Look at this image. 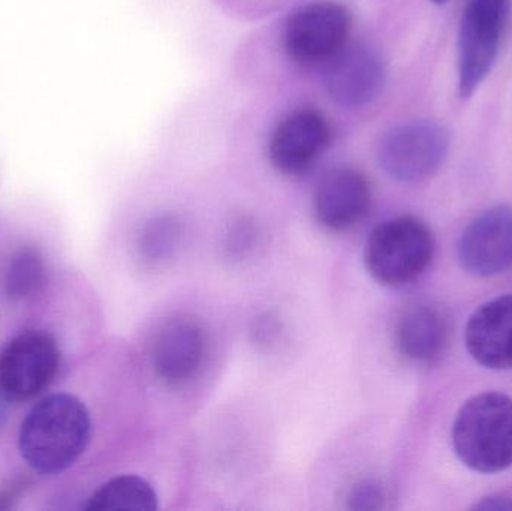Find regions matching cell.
<instances>
[{
    "label": "cell",
    "instance_id": "cell-1",
    "mask_svg": "<svg viewBox=\"0 0 512 511\" xmlns=\"http://www.w3.org/2000/svg\"><path fill=\"white\" fill-rule=\"evenodd\" d=\"M90 414L68 393L39 401L21 423L18 449L35 473L56 476L71 468L89 446Z\"/></svg>",
    "mask_w": 512,
    "mask_h": 511
},
{
    "label": "cell",
    "instance_id": "cell-2",
    "mask_svg": "<svg viewBox=\"0 0 512 511\" xmlns=\"http://www.w3.org/2000/svg\"><path fill=\"white\" fill-rule=\"evenodd\" d=\"M457 458L481 474L512 467V399L487 392L463 404L453 425Z\"/></svg>",
    "mask_w": 512,
    "mask_h": 511
},
{
    "label": "cell",
    "instance_id": "cell-3",
    "mask_svg": "<svg viewBox=\"0 0 512 511\" xmlns=\"http://www.w3.org/2000/svg\"><path fill=\"white\" fill-rule=\"evenodd\" d=\"M432 230L415 216H397L375 228L367 240L364 263L372 278L400 287L420 278L435 255Z\"/></svg>",
    "mask_w": 512,
    "mask_h": 511
},
{
    "label": "cell",
    "instance_id": "cell-4",
    "mask_svg": "<svg viewBox=\"0 0 512 511\" xmlns=\"http://www.w3.org/2000/svg\"><path fill=\"white\" fill-rule=\"evenodd\" d=\"M351 11L331 0L295 9L283 29V48L289 59L303 66L327 65L349 44Z\"/></svg>",
    "mask_w": 512,
    "mask_h": 511
},
{
    "label": "cell",
    "instance_id": "cell-5",
    "mask_svg": "<svg viewBox=\"0 0 512 511\" xmlns=\"http://www.w3.org/2000/svg\"><path fill=\"white\" fill-rule=\"evenodd\" d=\"M511 0H468L459 27V89L474 95L498 57Z\"/></svg>",
    "mask_w": 512,
    "mask_h": 511
},
{
    "label": "cell",
    "instance_id": "cell-6",
    "mask_svg": "<svg viewBox=\"0 0 512 511\" xmlns=\"http://www.w3.org/2000/svg\"><path fill=\"white\" fill-rule=\"evenodd\" d=\"M450 135L433 120H415L391 129L378 149L382 170L397 182H421L447 159Z\"/></svg>",
    "mask_w": 512,
    "mask_h": 511
},
{
    "label": "cell",
    "instance_id": "cell-7",
    "mask_svg": "<svg viewBox=\"0 0 512 511\" xmlns=\"http://www.w3.org/2000/svg\"><path fill=\"white\" fill-rule=\"evenodd\" d=\"M59 365V347L50 333H21L0 353V396L14 404L32 401L50 386Z\"/></svg>",
    "mask_w": 512,
    "mask_h": 511
},
{
    "label": "cell",
    "instance_id": "cell-8",
    "mask_svg": "<svg viewBox=\"0 0 512 511\" xmlns=\"http://www.w3.org/2000/svg\"><path fill=\"white\" fill-rule=\"evenodd\" d=\"M333 140L330 120L318 108H298L274 129L268 159L277 173L300 177L319 161Z\"/></svg>",
    "mask_w": 512,
    "mask_h": 511
},
{
    "label": "cell",
    "instance_id": "cell-9",
    "mask_svg": "<svg viewBox=\"0 0 512 511\" xmlns=\"http://www.w3.org/2000/svg\"><path fill=\"white\" fill-rule=\"evenodd\" d=\"M372 186L357 168L337 167L325 173L313 194L316 222L328 233L357 227L372 207Z\"/></svg>",
    "mask_w": 512,
    "mask_h": 511
},
{
    "label": "cell",
    "instance_id": "cell-10",
    "mask_svg": "<svg viewBox=\"0 0 512 511\" xmlns=\"http://www.w3.org/2000/svg\"><path fill=\"white\" fill-rule=\"evenodd\" d=\"M324 68L325 89L342 107H366L384 89V59L370 45L348 44Z\"/></svg>",
    "mask_w": 512,
    "mask_h": 511
},
{
    "label": "cell",
    "instance_id": "cell-11",
    "mask_svg": "<svg viewBox=\"0 0 512 511\" xmlns=\"http://www.w3.org/2000/svg\"><path fill=\"white\" fill-rule=\"evenodd\" d=\"M463 270L477 278L501 275L512 267V209L496 206L471 222L459 243Z\"/></svg>",
    "mask_w": 512,
    "mask_h": 511
},
{
    "label": "cell",
    "instance_id": "cell-12",
    "mask_svg": "<svg viewBox=\"0 0 512 511\" xmlns=\"http://www.w3.org/2000/svg\"><path fill=\"white\" fill-rule=\"evenodd\" d=\"M206 351V330L200 321L191 317L171 318L156 335L153 371L165 386H185L200 371Z\"/></svg>",
    "mask_w": 512,
    "mask_h": 511
},
{
    "label": "cell",
    "instance_id": "cell-13",
    "mask_svg": "<svg viewBox=\"0 0 512 511\" xmlns=\"http://www.w3.org/2000/svg\"><path fill=\"white\" fill-rule=\"evenodd\" d=\"M465 339L472 359L484 368H512V294L481 305L469 318Z\"/></svg>",
    "mask_w": 512,
    "mask_h": 511
},
{
    "label": "cell",
    "instance_id": "cell-14",
    "mask_svg": "<svg viewBox=\"0 0 512 511\" xmlns=\"http://www.w3.org/2000/svg\"><path fill=\"white\" fill-rule=\"evenodd\" d=\"M394 339L403 357L412 362L429 363L438 359L447 348L450 326L435 306L414 305L397 320Z\"/></svg>",
    "mask_w": 512,
    "mask_h": 511
},
{
    "label": "cell",
    "instance_id": "cell-15",
    "mask_svg": "<svg viewBox=\"0 0 512 511\" xmlns=\"http://www.w3.org/2000/svg\"><path fill=\"white\" fill-rule=\"evenodd\" d=\"M89 511H155L158 495L147 480L138 476H119L102 485L87 500Z\"/></svg>",
    "mask_w": 512,
    "mask_h": 511
},
{
    "label": "cell",
    "instance_id": "cell-16",
    "mask_svg": "<svg viewBox=\"0 0 512 511\" xmlns=\"http://www.w3.org/2000/svg\"><path fill=\"white\" fill-rule=\"evenodd\" d=\"M44 281V257L38 249L26 246L9 260L3 275V288L9 299L23 300L38 293Z\"/></svg>",
    "mask_w": 512,
    "mask_h": 511
},
{
    "label": "cell",
    "instance_id": "cell-17",
    "mask_svg": "<svg viewBox=\"0 0 512 511\" xmlns=\"http://www.w3.org/2000/svg\"><path fill=\"white\" fill-rule=\"evenodd\" d=\"M182 240V227L177 219L170 216L153 219L141 234L140 249L146 261L152 264L164 263L173 257Z\"/></svg>",
    "mask_w": 512,
    "mask_h": 511
},
{
    "label": "cell",
    "instance_id": "cell-18",
    "mask_svg": "<svg viewBox=\"0 0 512 511\" xmlns=\"http://www.w3.org/2000/svg\"><path fill=\"white\" fill-rule=\"evenodd\" d=\"M387 503V491L378 480H361L349 491L348 504L352 510H381Z\"/></svg>",
    "mask_w": 512,
    "mask_h": 511
},
{
    "label": "cell",
    "instance_id": "cell-19",
    "mask_svg": "<svg viewBox=\"0 0 512 511\" xmlns=\"http://www.w3.org/2000/svg\"><path fill=\"white\" fill-rule=\"evenodd\" d=\"M279 332V323L271 315H264V317L258 318L255 323V339L259 345L273 344L279 336Z\"/></svg>",
    "mask_w": 512,
    "mask_h": 511
},
{
    "label": "cell",
    "instance_id": "cell-20",
    "mask_svg": "<svg viewBox=\"0 0 512 511\" xmlns=\"http://www.w3.org/2000/svg\"><path fill=\"white\" fill-rule=\"evenodd\" d=\"M472 509L484 511H512V497L501 494L489 495V497H484L481 498L480 501H477Z\"/></svg>",
    "mask_w": 512,
    "mask_h": 511
},
{
    "label": "cell",
    "instance_id": "cell-21",
    "mask_svg": "<svg viewBox=\"0 0 512 511\" xmlns=\"http://www.w3.org/2000/svg\"><path fill=\"white\" fill-rule=\"evenodd\" d=\"M433 3H436V5H444V3H447L448 0H432Z\"/></svg>",
    "mask_w": 512,
    "mask_h": 511
}]
</instances>
